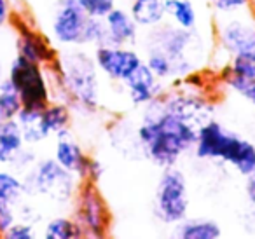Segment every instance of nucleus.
I'll return each mask as SVG.
<instances>
[{"label":"nucleus","mask_w":255,"mask_h":239,"mask_svg":"<svg viewBox=\"0 0 255 239\" xmlns=\"http://www.w3.org/2000/svg\"><path fill=\"white\" fill-rule=\"evenodd\" d=\"M198 127L189 119L168 109L159 96L143 107L142 122L136 127L135 136L142 154L163 169L177 166L185 154L192 152Z\"/></svg>","instance_id":"f257e3e1"},{"label":"nucleus","mask_w":255,"mask_h":239,"mask_svg":"<svg viewBox=\"0 0 255 239\" xmlns=\"http://www.w3.org/2000/svg\"><path fill=\"white\" fill-rule=\"evenodd\" d=\"M53 100L72 107L74 112L95 114L102 105V79L88 47H67L46 67Z\"/></svg>","instance_id":"f03ea898"},{"label":"nucleus","mask_w":255,"mask_h":239,"mask_svg":"<svg viewBox=\"0 0 255 239\" xmlns=\"http://www.w3.org/2000/svg\"><path fill=\"white\" fill-rule=\"evenodd\" d=\"M192 152L198 161L229 164L245 178L255 173V143L227 129L212 117L199 124Z\"/></svg>","instance_id":"7ed1b4c3"},{"label":"nucleus","mask_w":255,"mask_h":239,"mask_svg":"<svg viewBox=\"0 0 255 239\" xmlns=\"http://www.w3.org/2000/svg\"><path fill=\"white\" fill-rule=\"evenodd\" d=\"M143 44L145 49H157L170 58L173 65V81L198 72L208 56V47L198 30L180 28L166 21L147 30Z\"/></svg>","instance_id":"20e7f679"},{"label":"nucleus","mask_w":255,"mask_h":239,"mask_svg":"<svg viewBox=\"0 0 255 239\" xmlns=\"http://www.w3.org/2000/svg\"><path fill=\"white\" fill-rule=\"evenodd\" d=\"M49 39L54 46L67 47H98L109 44L105 21L91 18L79 5L56 2L49 21Z\"/></svg>","instance_id":"39448f33"},{"label":"nucleus","mask_w":255,"mask_h":239,"mask_svg":"<svg viewBox=\"0 0 255 239\" xmlns=\"http://www.w3.org/2000/svg\"><path fill=\"white\" fill-rule=\"evenodd\" d=\"M25 196L46 197L58 206H72L81 180L60 166L54 157L37 159V162L23 173Z\"/></svg>","instance_id":"423d86ee"},{"label":"nucleus","mask_w":255,"mask_h":239,"mask_svg":"<svg viewBox=\"0 0 255 239\" xmlns=\"http://www.w3.org/2000/svg\"><path fill=\"white\" fill-rule=\"evenodd\" d=\"M215 44V51L227 61L231 58L255 61V16L252 11L217 16Z\"/></svg>","instance_id":"0eeeda50"},{"label":"nucleus","mask_w":255,"mask_h":239,"mask_svg":"<svg viewBox=\"0 0 255 239\" xmlns=\"http://www.w3.org/2000/svg\"><path fill=\"white\" fill-rule=\"evenodd\" d=\"M189 183L187 176L177 166L163 168L157 180L156 196H154V215L164 225L173 227L185 217H189Z\"/></svg>","instance_id":"6e6552de"},{"label":"nucleus","mask_w":255,"mask_h":239,"mask_svg":"<svg viewBox=\"0 0 255 239\" xmlns=\"http://www.w3.org/2000/svg\"><path fill=\"white\" fill-rule=\"evenodd\" d=\"M72 217L81 225L84 238H107L112 227V213L98 183L81 182L72 203Z\"/></svg>","instance_id":"1a4fd4ad"},{"label":"nucleus","mask_w":255,"mask_h":239,"mask_svg":"<svg viewBox=\"0 0 255 239\" xmlns=\"http://www.w3.org/2000/svg\"><path fill=\"white\" fill-rule=\"evenodd\" d=\"M7 81L14 86L23 107L44 109L53 100V89L44 65L16 54L7 67Z\"/></svg>","instance_id":"9d476101"},{"label":"nucleus","mask_w":255,"mask_h":239,"mask_svg":"<svg viewBox=\"0 0 255 239\" xmlns=\"http://www.w3.org/2000/svg\"><path fill=\"white\" fill-rule=\"evenodd\" d=\"M93 58L100 74L114 84L123 86L131 74L143 63V58L133 46L103 44L93 49Z\"/></svg>","instance_id":"9b49d317"},{"label":"nucleus","mask_w":255,"mask_h":239,"mask_svg":"<svg viewBox=\"0 0 255 239\" xmlns=\"http://www.w3.org/2000/svg\"><path fill=\"white\" fill-rule=\"evenodd\" d=\"M12 26L16 28V54L26 58L39 65H53L58 60L60 49L42 32L33 28L26 19L12 18Z\"/></svg>","instance_id":"f8f14e48"},{"label":"nucleus","mask_w":255,"mask_h":239,"mask_svg":"<svg viewBox=\"0 0 255 239\" xmlns=\"http://www.w3.org/2000/svg\"><path fill=\"white\" fill-rule=\"evenodd\" d=\"M123 88L128 100H129V103L133 107H140V109L149 105L150 102L159 98L166 91L163 86V81H159L152 74V70L147 67L145 61L133 72L131 77L123 84Z\"/></svg>","instance_id":"ddd939ff"},{"label":"nucleus","mask_w":255,"mask_h":239,"mask_svg":"<svg viewBox=\"0 0 255 239\" xmlns=\"http://www.w3.org/2000/svg\"><path fill=\"white\" fill-rule=\"evenodd\" d=\"M53 157L56 159L58 164L63 166L67 171H70L72 175L77 176L81 182L86 180V173H88V164L91 155L72 136V133L56 138Z\"/></svg>","instance_id":"4468645a"},{"label":"nucleus","mask_w":255,"mask_h":239,"mask_svg":"<svg viewBox=\"0 0 255 239\" xmlns=\"http://www.w3.org/2000/svg\"><path fill=\"white\" fill-rule=\"evenodd\" d=\"M107 28V40L112 46H135L140 40V26L131 18L129 11L124 7H116L103 18Z\"/></svg>","instance_id":"2eb2a0df"},{"label":"nucleus","mask_w":255,"mask_h":239,"mask_svg":"<svg viewBox=\"0 0 255 239\" xmlns=\"http://www.w3.org/2000/svg\"><path fill=\"white\" fill-rule=\"evenodd\" d=\"M72 117L74 110L68 103L60 100H51L40 112V127L46 138H58L72 133Z\"/></svg>","instance_id":"dca6fc26"},{"label":"nucleus","mask_w":255,"mask_h":239,"mask_svg":"<svg viewBox=\"0 0 255 239\" xmlns=\"http://www.w3.org/2000/svg\"><path fill=\"white\" fill-rule=\"evenodd\" d=\"M128 11L142 30H150L166 21L164 0H129Z\"/></svg>","instance_id":"f3484780"},{"label":"nucleus","mask_w":255,"mask_h":239,"mask_svg":"<svg viewBox=\"0 0 255 239\" xmlns=\"http://www.w3.org/2000/svg\"><path fill=\"white\" fill-rule=\"evenodd\" d=\"M173 236L180 239H219L222 236V227L212 218L185 217L173 225Z\"/></svg>","instance_id":"a211bd4d"},{"label":"nucleus","mask_w":255,"mask_h":239,"mask_svg":"<svg viewBox=\"0 0 255 239\" xmlns=\"http://www.w3.org/2000/svg\"><path fill=\"white\" fill-rule=\"evenodd\" d=\"M25 147L21 126L16 119L0 120V168H9L16 152Z\"/></svg>","instance_id":"6ab92c4d"},{"label":"nucleus","mask_w":255,"mask_h":239,"mask_svg":"<svg viewBox=\"0 0 255 239\" xmlns=\"http://www.w3.org/2000/svg\"><path fill=\"white\" fill-rule=\"evenodd\" d=\"M166 19L180 28H198L199 12L192 0H164Z\"/></svg>","instance_id":"aec40b11"},{"label":"nucleus","mask_w":255,"mask_h":239,"mask_svg":"<svg viewBox=\"0 0 255 239\" xmlns=\"http://www.w3.org/2000/svg\"><path fill=\"white\" fill-rule=\"evenodd\" d=\"M42 238L46 239H81L84 238L81 225L72 215H56L44 224Z\"/></svg>","instance_id":"412c9836"},{"label":"nucleus","mask_w":255,"mask_h":239,"mask_svg":"<svg viewBox=\"0 0 255 239\" xmlns=\"http://www.w3.org/2000/svg\"><path fill=\"white\" fill-rule=\"evenodd\" d=\"M40 112H42V109L23 107L18 116H16V120L21 126L23 140H25V145H28V147H35V145L42 143L44 140H47L42 133V127H40Z\"/></svg>","instance_id":"4be33fe9"},{"label":"nucleus","mask_w":255,"mask_h":239,"mask_svg":"<svg viewBox=\"0 0 255 239\" xmlns=\"http://www.w3.org/2000/svg\"><path fill=\"white\" fill-rule=\"evenodd\" d=\"M25 197L23 176L14 169H0V199L18 206Z\"/></svg>","instance_id":"5701e85b"},{"label":"nucleus","mask_w":255,"mask_h":239,"mask_svg":"<svg viewBox=\"0 0 255 239\" xmlns=\"http://www.w3.org/2000/svg\"><path fill=\"white\" fill-rule=\"evenodd\" d=\"M23 109L21 98L14 86L7 81V77L0 82V119H16L19 110Z\"/></svg>","instance_id":"b1692460"},{"label":"nucleus","mask_w":255,"mask_h":239,"mask_svg":"<svg viewBox=\"0 0 255 239\" xmlns=\"http://www.w3.org/2000/svg\"><path fill=\"white\" fill-rule=\"evenodd\" d=\"M143 61L159 81H173V65H171V60L164 53H161L157 49H145Z\"/></svg>","instance_id":"393cba45"},{"label":"nucleus","mask_w":255,"mask_h":239,"mask_svg":"<svg viewBox=\"0 0 255 239\" xmlns=\"http://www.w3.org/2000/svg\"><path fill=\"white\" fill-rule=\"evenodd\" d=\"M210 7L215 16L238 14L252 11V0H208Z\"/></svg>","instance_id":"a878e982"},{"label":"nucleus","mask_w":255,"mask_h":239,"mask_svg":"<svg viewBox=\"0 0 255 239\" xmlns=\"http://www.w3.org/2000/svg\"><path fill=\"white\" fill-rule=\"evenodd\" d=\"M222 72L233 74L247 82H255V61L245 60V58H231Z\"/></svg>","instance_id":"bb28decb"},{"label":"nucleus","mask_w":255,"mask_h":239,"mask_svg":"<svg viewBox=\"0 0 255 239\" xmlns=\"http://www.w3.org/2000/svg\"><path fill=\"white\" fill-rule=\"evenodd\" d=\"M75 4L91 18H105L117 5V0H75Z\"/></svg>","instance_id":"cd10ccee"},{"label":"nucleus","mask_w":255,"mask_h":239,"mask_svg":"<svg viewBox=\"0 0 255 239\" xmlns=\"http://www.w3.org/2000/svg\"><path fill=\"white\" fill-rule=\"evenodd\" d=\"M35 162H37V154L28 147V145H25L21 150L16 152L14 159H12V162H11L9 168L14 169V171L19 173V175H23V173L28 171Z\"/></svg>","instance_id":"c85d7f7f"},{"label":"nucleus","mask_w":255,"mask_h":239,"mask_svg":"<svg viewBox=\"0 0 255 239\" xmlns=\"http://www.w3.org/2000/svg\"><path fill=\"white\" fill-rule=\"evenodd\" d=\"M35 229H37L35 224L19 220L18 218V220L9 227V231L5 232L4 238H7V239H33L37 236Z\"/></svg>","instance_id":"c756f323"},{"label":"nucleus","mask_w":255,"mask_h":239,"mask_svg":"<svg viewBox=\"0 0 255 239\" xmlns=\"http://www.w3.org/2000/svg\"><path fill=\"white\" fill-rule=\"evenodd\" d=\"M16 220H18L16 204L0 199V238H4L5 232L9 231V227H11Z\"/></svg>","instance_id":"7c9ffc66"},{"label":"nucleus","mask_w":255,"mask_h":239,"mask_svg":"<svg viewBox=\"0 0 255 239\" xmlns=\"http://www.w3.org/2000/svg\"><path fill=\"white\" fill-rule=\"evenodd\" d=\"M103 173H105V166L100 159L91 157L89 159V164H88V173H86V180L84 182H93V183H98L102 180Z\"/></svg>","instance_id":"2f4dec72"},{"label":"nucleus","mask_w":255,"mask_h":239,"mask_svg":"<svg viewBox=\"0 0 255 239\" xmlns=\"http://www.w3.org/2000/svg\"><path fill=\"white\" fill-rule=\"evenodd\" d=\"M12 0H0V30L12 21Z\"/></svg>","instance_id":"473e14b6"},{"label":"nucleus","mask_w":255,"mask_h":239,"mask_svg":"<svg viewBox=\"0 0 255 239\" xmlns=\"http://www.w3.org/2000/svg\"><path fill=\"white\" fill-rule=\"evenodd\" d=\"M245 194H247V199L252 206L255 208V173L247 178V185H245Z\"/></svg>","instance_id":"72a5a7b5"},{"label":"nucleus","mask_w":255,"mask_h":239,"mask_svg":"<svg viewBox=\"0 0 255 239\" xmlns=\"http://www.w3.org/2000/svg\"><path fill=\"white\" fill-rule=\"evenodd\" d=\"M241 98H245L248 103H250L252 107L255 109V82H252V84H248L247 88L243 89V93H241Z\"/></svg>","instance_id":"f704fd0d"},{"label":"nucleus","mask_w":255,"mask_h":239,"mask_svg":"<svg viewBox=\"0 0 255 239\" xmlns=\"http://www.w3.org/2000/svg\"><path fill=\"white\" fill-rule=\"evenodd\" d=\"M5 75H7V67H5L4 60H2V58H0V82L4 81V79H5Z\"/></svg>","instance_id":"c9c22d12"},{"label":"nucleus","mask_w":255,"mask_h":239,"mask_svg":"<svg viewBox=\"0 0 255 239\" xmlns=\"http://www.w3.org/2000/svg\"><path fill=\"white\" fill-rule=\"evenodd\" d=\"M252 14L255 16V0H252Z\"/></svg>","instance_id":"e433bc0d"},{"label":"nucleus","mask_w":255,"mask_h":239,"mask_svg":"<svg viewBox=\"0 0 255 239\" xmlns=\"http://www.w3.org/2000/svg\"><path fill=\"white\" fill-rule=\"evenodd\" d=\"M0 120H2V119H0Z\"/></svg>","instance_id":"4c0bfd02"}]
</instances>
